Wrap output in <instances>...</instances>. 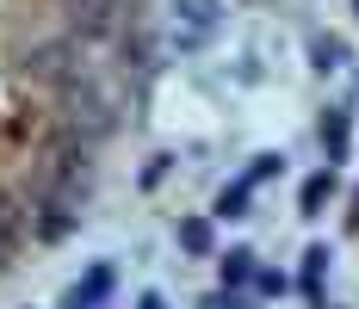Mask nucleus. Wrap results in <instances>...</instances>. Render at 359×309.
Instances as JSON below:
<instances>
[{
	"label": "nucleus",
	"mask_w": 359,
	"mask_h": 309,
	"mask_svg": "<svg viewBox=\"0 0 359 309\" xmlns=\"http://www.w3.org/2000/svg\"><path fill=\"white\" fill-rule=\"evenodd\" d=\"M328 192H334V173H316V179H304V217H323Z\"/></svg>",
	"instance_id": "obj_7"
},
{
	"label": "nucleus",
	"mask_w": 359,
	"mask_h": 309,
	"mask_svg": "<svg viewBox=\"0 0 359 309\" xmlns=\"http://www.w3.org/2000/svg\"><path fill=\"white\" fill-rule=\"evenodd\" d=\"M25 62H32L37 81H50V87H62V93H74V87L87 81V69L74 62V50H69V43H37Z\"/></svg>",
	"instance_id": "obj_1"
},
{
	"label": "nucleus",
	"mask_w": 359,
	"mask_h": 309,
	"mask_svg": "<svg viewBox=\"0 0 359 309\" xmlns=\"http://www.w3.org/2000/svg\"><path fill=\"white\" fill-rule=\"evenodd\" d=\"M74 25L81 32H111V19H118V0H69Z\"/></svg>",
	"instance_id": "obj_4"
},
{
	"label": "nucleus",
	"mask_w": 359,
	"mask_h": 309,
	"mask_svg": "<svg viewBox=\"0 0 359 309\" xmlns=\"http://www.w3.org/2000/svg\"><path fill=\"white\" fill-rule=\"evenodd\" d=\"M248 198H254V179H236V186H223V198H217V217H248Z\"/></svg>",
	"instance_id": "obj_6"
},
{
	"label": "nucleus",
	"mask_w": 359,
	"mask_h": 309,
	"mask_svg": "<svg viewBox=\"0 0 359 309\" xmlns=\"http://www.w3.org/2000/svg\"><path fill=\"white\" fill-rule=\"evenodd\" d=\"M180 247H186V254H211V223H205V217L180 223Z\"/></svg>",
	"instance_id": "obj_8"
},
{
	"label": "nucleus",
	"mask_w": 359,
	"mask_h": 309,
	"mask_svg": "<svg viewBox=\"0 0 359 309\" xmlns=\"http://www.w3.org/2000/svg\"><path fill=\"white\" fill-rule=\"evenodd\" d=\"M106 291H111V266H93V273H87V284H74V291H69V309L106 303Z\"/></svg>",
	"instance_id": "obj_5"
},
{
	"label": "nucleus",
	"mask_w": 359,
	"mask_h": 309,
	"mask_svg": "<svg viewBox=\"0 0 359 309\" xmlns=\"http://www.w3.org/2000/svg\"><path fill=\"white\" fill-rule=\"evenodd\" d=\"M137 309H168V303H161V297H155V291H149V297H143V303H137Z\"/></svg>",
	"instance_id": "obj_11"
},
{
	"label": "nucleus",
	"mask_w": 359,
	"mask_h": 309,
	"mask_svg": "<svg viewBox=\"0 0 359 309\" xmlns=\"http://www.w3.org/2000/svg\"><path fill=\"white\" fill-rule=\"evenodd\" d=\"M323 142H328V155L341 161V155H347V118H328V124H323Z\"/></svg>",
	"instance_id": "obj_10"
},
{
	"label": "nucleus",
	"mask_w": 359,
	"mask_h": 309,
	"mask_svg": "<svg viewBox=\"0 0 359 309\" xmlns=\"http://www.w3.org/2000/svg\"><path fill=\"white\" fill-rule=\"evenodd\" d=\"M25 229H32V217L19 210V198H6V192H0V266H6V254L25 241Z\"/></svg>",
	"instance_id": "obj_3"
},
{
	"label": "nucleus",
	"mask_w": 359,
	"mask_h": 309,
	"mask_svg": "<svg viewBox=\"0 0 359 309\" xmlns=\"http://www.w3.org/2000/svg\"><path fill=\"white\" fill-rule=\"evenodd\" d=\"M174 13H180V43H198V37H211L217 32V19H223V0H174Z\"/></svg>",
	"instance_id": "obj_2"
},
{
	"label": "nucleus",
	"mask_w": 359,
	"mask_h": 309,
	"mask_svg": "<svg viewBox=\"0 0 359 309\" xmlns=\"http://www.w3.org/2000/svg\"><path fill=\"white\" fill-rule=\"evenodd\" d=\"M248 278H254V254H248V247H236V254L223 260V284H248Z\"/></svg>",
	"instance_id": "obj_9"
}]
</instances>
